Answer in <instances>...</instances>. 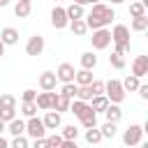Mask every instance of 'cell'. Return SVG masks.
<instances>
[{
    "instance_id": "d6a6232c",
    "label": "cell",
    "mask_w": 148,
    "mask_h": 148,
    "mask_svg": "<svg viewBox=\"0 0 148 148\" xmlns=\"http://www.w3.org/2000/svg\"><path fill=\"white\" fill-rule=\"evenodd\" d=\"M76 90H79L76 83H62L60 95H65V97H69V99H76Z\"/></svg>"
},
{
    "instance_id": "bcb514c9",
    "label": "cell",
    "mask_w": 148,
    "mask_h": 148,
    "mask_svg": "<svg viewBox=\"0 0 148 148\" xmlns=\"http://www.w3.org/2000/svg\"><path fill=\"white\" fill-rule=\"evenodd\" d=\"M9 2H12V0H0V9H5V7H9Z\"/></svg>"
},
{
    "instance_id": "e0dca14e",
    "label": "cell",
    "mask_w": 148,
    "mask_h": 148,
    "mask_svg": "<svg viewBox=\"0 0 148 148\" xmlns=\"http://www.w3.org/2000/svg\"><path fill=\"white\" fill-rule=\"evenodd\" d=\"M104 118H106V123H120V118H123V111H120V104H109L106 109H104Z\"/></svg>"
},
{
    "instance_id": "2e32d148",
    "label": "cell",
    "mask_w": 148,
    "mask_h": 148,
    "mask_svg": "<svg viewBox=\"0 0 148 148\" xmlns=\"http://www.w3.org/2000/svg\"><path fill=\"white\" fill-rule=\"evenodd\" d=\"M79 65H81V69H88V72H92V69L97 67V56H95L92 51H86V53H81V58H79Z\"/></svg>"
},
{
    "instance_id": "60d3db41",
    "label": "cell",
    "mask_w": 148,
    "mask_h": 148,
    "mask_svg": "<svg viewBox=\"0 0 148 148\" xmlns=\"http://www.w3.org/2000/svg\"><path fill=\"white\" fill-rule=\"evenodd\" d=\"M90 90H92V95H104V81H92L90 83Z\"/></svg>"
},
{
    "instance_id": "1f68e13d",
    "label": "cell",
    "mask_w": 148,
    "mask_h": 148,
    "mask_svg": "<svg viewBox=\"0 0 148 148\" xmlns=\"http://www.w3.org/2000/svg\"><path fill=\"white\" fill-rule=\"evenodd\" d=\"M130 16L132 18H139V16H146V7L139 2V0H134L132 5H130Z\"/></svg>"
},
{
    "instance_id": "d6986e66",
    "label": "cell",
    "mask_w": 148,
    "mask_h": 148,
    "mask_svg": "<svg viewBox=\"0 0 148 148\" xmlns=\"http://www.w3.org/2000/svg\"><path fill=\"white\" fill-rule=\"evenodd\" d=\"M65 14H67V18L69 21H79V18H83L86 16V7H81V5H67L65 7Z\"/></svg>"
},
{
    "instance_id": "5b68a950",
    "label": "cell",
    "mask_w": 148,
    "mask_h": 148,
    "mask_svg": "<svg viewBox=\"0 0 148 148\" xmlns=\"http://www.w3.org/2000/svg\"><path fill=\"white\" fill-rule=\"evenodd\" d=\"M90 44L95 51H104L111 46V32L109 28H99V30H92V37H90Z\"/></svg>"
},
{
    "instance_id": "9a60e30c",
    "label": "cell",
    "mask_w": 148,
    "mask_h": 148,
    "mask_svg": "<svg viewBox=\"0 0 148 148\" xmlns=\"http://www.w3.org/2000/svg\"><path fill=\"white\" fill-rule=\"evenodd\" d=\"M92 109H90V104L88 102H81V99H72V104H69V113H74L79 120L83 118V116H88Z\"/></svg>"
},
{
    "instance_id": "30bf717a",
    "label": "cell",
    "mask_w": 148,
    "mask_h": 148,
    "mask_svg": "<svg viewBox=\"0 0 148 148\" xmlns=\"http://www.w3.org/2000/svg\"><path fill=\"white\" fill-rule=\"evenodd\" d=\"M37 83H39V88L44 90V92H53L56 90V86H58V79H56V74L53 72H42L39 74V79H37Z\"/></svg>"
},
{
    "instance_id": "ab89813d",
    "label": "cell",
    "mask_w": 148,
    "mask_h": 148,
    "mask_svg": "<svg viewBox=\"0 0 148 148\" xmlns=\"http://www.w3.org/2000/svg\"><path fill=\"white\" fill-rule=\"evenodd\" d=\"M46 141H49V148H60V143H62V136L53 132L51 136H46Z\"/></svg>"
},
{
    "instance_id": "4fadbf2b",
    "label": "cell",
    "mask_w": 148,
    "mask_h": 148,
    "mask_svg": "<svg viewBox=\"0 0 148 148\" xmlns=\"http://www.w3.org/2000/svg\"><path fill=\"white\" fill-rule=\"evenodd\" d=\"M42 123H44L46 130H60V127H62V113H58V111H46L44 118H42Z\"/></svg>"
},
{
    "instance_id": "f35d334b",
    "label": "cell",
    "mask_w": 148,
    "mask_h": 148,
    "mask_svg": "<svg viewBox=\"0 0 148 148\" xmlns=\"http://www.w3.org/2000/svg\"><path fill=\"white\" fill-rule=\"evenodd\" d=\"M35 97H37V90H32V88H25L21 92V102H35Z\"/></svg>"
},
{
    "instance_id": "7bdbcfd3",
    "label": "cell",
    "mask_w": 148,
    "mask_h": 148,
    "mask_svg": "<svg viewBox=\"0 0 148 148\" xmlns=\"http://www.w3.org/2000/svg\"><path fill=\"white\" fill-rule=\"evenodd\" d=\"M136 92H139V97H141V99H148V83H139Z\"/></svg>"
},
{
    "instance_id": "484cf974",
    "label": "cell",
    "mask_w": 148,
    "mask_h": 148,
    "mask_svg": "<svg viewBox=\"0 0 148 148\" xmlns=\"http://www.w3.org/2000/svg\"><path fill=\"white\" fill-rule=\"evenodd\" d=\"M127 28H130V32H143V30H148V16H139V18H132Z\"/></svg>"
},
{
    "instance_id": "4dcf8cb0",
    "label": "cell",
    "mask_w": 148,
    "mask_h": 148,
    "mask_svg": "<svg viewBox=\"0 0 148 148\" xmlns=\"http://www.w3.org/2000/svg\"><path fill=\"white\" fill-rule=\"evenodd\" d=\"M9 148H30V139H28L25 134H21V136H12Z\"/></svg>"
},
{
    "instance_id": "7402d4cb",
    "label": "cell",
    "mask_w": 148,
    "mask_h": 148,
    "mask_svg": "<svg viewBox=\"0 0 148 148\" xmlns=\"http://www.w3.org/2000/svg\"><path fill=\"white\" fill-rule=\"evenodd\" d=\"M95 79H92V72H88V69H76V74H74V83L76 86H90Z\"/></svg>"
},
{
    "instance_id": "5bb4252c",
    "label": "cell",
    "mask_w": 148,
    "mask_h": 148,
    "mask_svg": "<svg viewBox=\"0 0 148 148\" xmlns=\"http://www.w3.org/2000/svg\"><path fill=\"white\" fill-rule=\"evenodd\" d=\"M0 42H2L5 46H14V44H18V30L12 28V25L2 28V30H0Z\"/></svg>"
},
{
    "instance_id": "e575fe53",
    "label": "cell",
    "mask_w": 148,
    "mask_h": 148,
    "mask_svg": "<svg viewBox=\"0 0 148 148\" xmlns=\"http://www.w3.org/2000/svg\"><path fill=\"white\" fill-rule=\"evenodd\" d=\"M21 113H23L25 118L37 116V104H35V102H21Z\"/></svg>"
},
{
    "instance_id": "816d5d0a",
    "label": "cell",
    "mask_w": 148,
    "mask_h": 148,
    "mask_svg": "<svg viewBox=\"0 0 148 148\" xmlns=\"http://www.w3.org/2000/svg\"><path fill=\"white\" fill-rule=\"evenodd\" d=\"M139 146H141V148H148V143H143V141H141V143H139Z\"/></svg>"
},
{
    "instance_id": "603a6c76",
    "label": "cell",
    "mask_w": 148,
    "mask_h": 148,
    "mask_svg": "<svg viewBox=\"0 0 148 148\" xmlns=\"http://www.w3.org/2000/svg\"><path fill=\"white\" fill-rule=\"evenodd\" d=\"M60 136H62V141H76L79 139V127L76 125H62Z\"/></svg>"
},
{
    "instance_id": "681fc988",
    "label": "cell",
    "mask_w": 148,
    "mask_h": 148,
    "mask_svg": "<svg viewBox=\"0 0 148 148\" xmlns=\"http://www.w3.org/2000/svg\"><path fill=\"white\" fill-rule=\"evenodd\" d=\"M86 5H95V2H102V0H83Z\"/></svg>"
},
{
    "instance_id": "f1b7e54d",
    "label": "cell",
    "mask_w": 148,
    "mask_h": 148,
    "mask_svg": "<svg viewBox=\"0 0 148 148\" xmlns=\"http://www.w3.org/2000/svg\"><path fill=\"white\" fill-rule=\"evenodd\" d=\"M76 37H81V35H86L88 32V28H86V23H83V18H79V21H69V25H67Z\"/></svg>"
},
{
    "instance_id": "cb8c5ba5",
    "label": "cell",
    "mask_w": 148,
    "mask_h": 148,
    "mask_svg": "<svg viewBox=\"0 0 148 148\" xmlns=\"http://www.w3.org/2000/svg\"><path fill=\"white\" fill-rule=\"evenodd\" d=\"M83 139H86V143H90V146H97L99 141H104V139H102V134H99V127L83 130Z\"/></svg>"
},
{
    "instance_id": "b9f144b4",
    "label": "cell",
    "mask_w": 148,
    "mask_h": 148,
    "mask_svg": "<svg viewBox=\"0 0 148 148\" xmlns=\"http://www.w3.org/2000/svg\"><path fill=\"white\" fill-rule=\"evenodd\" d=\"M30 148H49L46 136H44V139H32V141H30Z\"/></svg>"
},
{
    "instance_id": "74e56055",
    "label": "cell",
    "mask_w": 148,
    "mask_h": 148,
    "mask_svg": "<svg viewBox=\"0 0 148 148\" xmlns=\"http://www.w3.org/2000/svg\"><path fill=\"white\" fill-rule=\"evenodd\" d=\"M16 118V109H0V120L2 123H9Z\"/></svg>"
},
{
    "instance_id": "8992f818",
    "label": "cell",
    "mask_w": 148,
    "mask_h": 148,
    "mask_svg": "<svg viewBox=\"0 0 148 148\" xmlns=\"http://www.w3.org/2000/svg\"><path fill=\"white\" fill-rule=\"evenodd\" d=\"M141 141H143V127L136 125V123H132V125L123 132V143L132 148V146H139Z\"/></svg>"
},
{
    "instance_id": "7dc6e473",
    "label": "cell",
    "mask_w": 148,
    "mask_h": 148,
    "mask_svg": "<svg viewBox=\"0 0 148 148\" xmlns=\"http://www.w3.org/2000/svg\"><path fill=\"white\" fill-rule=\"evenodd\" d=\"M2 132H7V123H2V120H0V134H2Z\"/></svg>"
},
{
    "instance_id": "f5cc1de1",
    "label": "cell",
    "mask_w": 148,
    "mask_h": 148,
    "mask_svg": "<svg viewBox=\"0 0 148 148\" xmlns=\"http://www.w3.org/2000/svg\"><path fill=\"white\" fill-rule=\"evenodd\" d=\"M21 2H30V5H32V0H21Z\"/></svg>"
},
{
    "instance_id": "d590c367",
    "label": "cell",
    "mask_w": 148,
    "mask_h": 148,
    "mask_svg": "<svg viewBox=\"0 0 148 148\" xmlns=\"http://www.w3.org/2000/svg\"><path fill=\"white\" fill-rule=\"evenodd\" d=\"M81 127H83V130L97 127V113H95V111H90L88 116H83V118H81Z\"/></svg>"
},
{
    "instance_id": "d4e9b609",
    "label": "cell",
    "mask_w": 148,
    "mask_h": 148,
    "mask_svg": "<svg viewBox=\"0 0 148 148\" xmlns=\"http://www.w3.org/2000/svg\"><path fill=\"white\" fill-rule=\"evenodd\" d=\"M30 12H32V5H30V2H21V0H18V2L14 5V16H16V18H28Z\"/></svg>"
},
{
    "instance_id": "9c48e42d",
    "label": "cell",
    "mask_w": 148,
    "mask_h": 148,
    "mask_svg": "<svg viewBox=\"0 0 148 148\" xmlns=\"http://www.w3.org/2000/svg\"><path fill=\"white\" fill-rule=\"evenodd\" d=\"M44 46H46V42H44L42 35H30L28 42H25V53L28 56H42L44 53Z\"/></svg>"
},
{
    "instance_id": "8d00e7d4",
    "label": "cell",
    "mask_w": 148,
    "mask_h": 148,
    "mask_svg": "<svg viewBox=\"0 0 148 148\" xmlns=\"http://www.w3.org/2000/svg\"><path fill=\"white\" fill-rule=\"evenodd\" d=\"M0 109H16V97L9 92L0 95Z\"/></svg>"
},
{
    "instance_id": "f546056e",
    "label": "cell",
    "mask_w": 148,
    "mask_h": 148,
    "mask_svg": "<svg viewBox=\"0 0 148 148\" xmlns=\"http://www.w3.org/2000/svg\"><path fill=\"white\" fill-rule=\"evenodd\" d=\"M109 65H111L113 69H125V56L111 51V56H109Z\"/></svg>"
},
{
    "instance_id": "c3c4849f",
    "label": "cell",
    "mask_w": 148,
    "mask_h": 148,
    "mask_svg": "<svg viewBox=\"0 0 148 148\" xmlns=\"http://www.w3.org/2000/svg\"><path fill=\"white\" fill-rule=\"evenodd\" d=\"M5 49H7V46H5V44H2V42H0V58H2V56H5Z\"/></svg>"
},
{
    "instance_id": "6da1fadb",
    "label": "cell",
    "mask_w": 148,
    "mask_h": 148,
    "mask_svg": "<svg viewBox=\"0 0 148 148\" xmlns=\"http://www.w3.org/2000/svg\"><path fill=\"white\" fill-rule=\"evenodd\" d=\"M111 44H113V53L125 56L130 51V28L125 23H116L111 30Z\"/></svg>"
},
{
    "instance_id": "ba28073f",
    "label": "cell",
    "mask_w": 148,
    "mask_h": 148,
    "mask_svg": "<svg viewBox=\"0 0 148 148\" xmlns=\"http://www.w3.org/2000/svg\"><path fill=\"white\" fill-rule=\"evenodd\" d=\"M51 25H53L56 30H65V28L69 25V18H67V14H65V7L56 5V7L51 9Z\"/></svg>"
},
{
    "instance_id": "3957f363",
    "label": "cell",
    "mask_w": 148,
    "mask_h": 148,
    "mask_svg": "<svg viewBox=\"0 0 148 148\" xmlns=\"http://www.w3.org/2000/svg\"><path fill=\"white\" fill-rule=\"evenodd\" d=\"M88 14H92L104 28L106 25H111V21L116 18V12H113V7H109V5H104V2H95L92 7H90V12Z\"/></svg>"
},
{
    "instance_id": "db71d44e",
    "label": "cell",
    "mask_w": 148,
    "mask_h": 148,
    "mask_svg": "<svg viewBox=\"0 0 148 148\" xmlns=\"http://www.w3.org/2000/svg\"><path fill=\"white\" fill-rule=\"evenodd\" d=\"M56 2H62V0H56Z\"/></svg>"
},
{
    "instance_id": "ee69618b",
    "label": "cell",
    "mask_w": 148,
    "mask_h": 148,
    "mask_svg": "<svg viewBox=\"0 0 148 148\" xmlns=\"http://www.w3.org/2000/svg\"><path fill=\"white\" fill-rule=\"evenodd\" d=\"M60 148H79V143H76V141H62Z\"/></svg>"
},
{
    "instance_id": "f6af8a7d",
    "label": "cell",
    "mask_w": 148,
    "mask_h": 148,
    "mask_svg": "<svg viewBox=\"0 0 148 148\" xmlns=\"http://www.w3.org/2000/svg\"><path fill=\"white\" fill-rule=\"evenodd\" d=\"M0 148H9V141H7L2 134H0Z\"/></svg>"
},
{
    "instance_id": "ffe728a7",
    "label": "cell",
    "mask_w": 148,
    "mask_h": 148,
    "mask_svg": "<svg viewBox=\"0 0 148 148\" xmlns=\"http://www.w3.org/2000/svg\"><path fill=\"white\" fill-rule=\"evenodd\" d=\"M69 104H72V99H69V97H65V95L56 92V99H53V109H51V111L65 113V111H69Z\"/></svg>"
},
{
    "instance_id": "8fae6325",
    "label": "cell",
    "mask_w": 148,
    "mask_h": 148,
    "mask_svg": "<svg viewBox=\"0 0 148 148\" xmlns=\"http://www.w3.org/2000/svg\"><path fill=\"white\" fill-rule=\"evenodd\" d=\"M146 74H148V56H136L132 60V76L143 79Z\"/></svg>"
},
{
    "instance_id": "836d02e7",
    "label": "cell",
    "mask_w": 148,
    "mask_h": 148,
    "mask_svg": "<svg viewBox=\"0 0 148 148\" xmlns=\"http://www.w3.org/2000/svg\"><path fill=\"white\" fill-rule=\"evenodd\" d=\"M95 95H92V90H90V86H79V90H76V99H81V102H90Z\"/></svg>"
},
{
    "instance_id": "f907efd6",
    "label": "cell",
    "mask_w": 148,
    "mask_h": 148,
    "mask_svg": "<svg viewBox=\"0 0 148 148\" xmlns=\"http://www.w3.org/2000/svg\"><path fill=\"white\" fill-rule=\"evenodd\" d=\"M125 0H111V5H123Z\"/></svg>"
},
{
    "instance_id": "7a4b0ae2",
    "label": "cell",
    "mask_w": 148,
    "mask_h": 148,
    "mask_svg": "<svg viewBox=\"0 0 148 148\" xmlns=\"http://www.w3.org/2000/svg\"><path fill=\"white\" fill-rule=\"evenodd\" d=\"M104 95H106L109 104H123L125 97H127V92H125L123 86H120V79H109V81H104Z\"/></svg>"
},
{
    "instance_id": "52a82bcc",
    "label": "cell",
    "mask_w": 148,
    "mask_h": 148,
    "mask_svg": "<svg viewBox=\"0 0 148 148\" xmlns=\"http://www.w3.org/2000/svg\"><path fill=\"white\" fill-rule=\"evenodd\" d=\"M53 74H56L58 83H74V74H76V69H74L72 62H60L58 69H56Z\"/></svg>"
},
{
    "instance_id": "7c38bea8",
    "label": "cell",
    "mask_w": 148,
    "mask_h": 148,
    "mask_svg": "<svg viewBox=\"0 0 148 148\" xmlns=\"http://www.w3.org/2000/svg\"><path fill=\"white\" fill-rule=\"evenodd\" d=\"M53 99H56V92H37L35 97V104H37V111H51L53 109Z\"/></svg>"
},
{
    "instance_id": "44dd1931",
    "label": "cell",
    "mask_w": 148,
    "mask_h": 148,
    "mask_svg": "<svg viewBox=\"0 0 148 148\" xmlns=\"http://www.w3.org/2000/svg\"><path fill=\"white\" fill-rule=\"evenodd\" d=\"M88 104H90V109H92L95 113H104V109L109 106V99H106V95H95Z\"/></svg>"
},
{
    "instance_id": "83f0119b",
    "label": "cell",
    "mask_w": 148,
    "mask_h": 148,
    "mask_svg": "<svg viewBox=\"0 0 148 148\" xmlns=\"http://www.w3.org/2000/svg\"><path fill=\"white\" fill-rule=\"evenodd\" d=\"M99 134H102V139H113L118 134V125L116 123H104L99 127Z\"/></svg>"
},
{
    "instance_id": "277c9868",
    "label": "cell",
    "mask_w": 148,
    "mask_h": 148,
    "mask_svg": "<svg viewBox=\"0 0 148 148\" xmlns=\"http://www.w3.org/2000/svg\"><path fill=\"white\" fill-rule=\"evenodd\" d=\"M25 136L28 139H44L46 136V127H44L42 118H37V116L25 118Z\"/></svg>"
},
{
    "instance_id": "4316f807",
    "label": "cell",
    "mask_w": 148,
    "mask_h": 148,
    "mask_svg": "<svg viewBox=\"0 0 148 148\" xmlns=\"http://www.w3.org/2000/svg\"><path fill=\"white\" fill-rule=\"evenodd\" d=\"M139 83H141V79H136V76H132V74H127V76L120 81V86H123V90H125V92H136Z\"/></svg>"
},
{
    "instance_id": "ac0fdd59",
    "label": "cell",
    "mask_w": 148,
    "mask_h": 148,
    "mask_svg": "<svg viewBox=\"0 0 148 148\" xmlns=\"http://www.w3.org/2000/svg\"><path fill=\"white\" fill-rule=\"evenodd\" d=\"M7 132H9L12 136H21V134H25V120H23V118H14V120H9V123H7Z\"/></svg>"
}]
</instances>
